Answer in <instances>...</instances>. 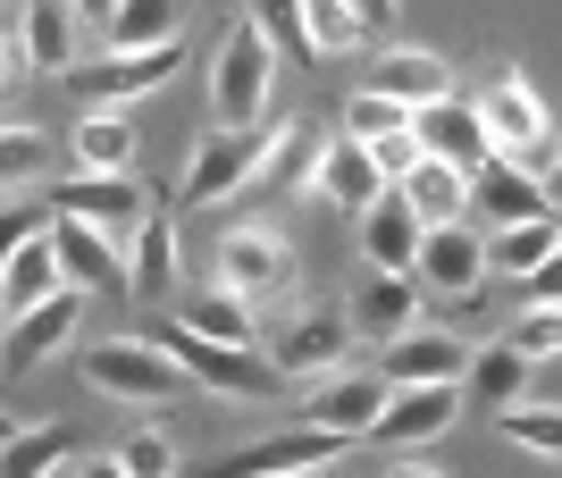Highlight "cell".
<instances>
[{
	"label": "cell",
	"mask_w": 562,
	"mask_h": 478,
	"mask_svg": "<svg viewBox=\"0 0 562 478\" xmlns=\"http://www.w3.org/2000/svg\"><path fill=\"white\" fill-rule=\"evenodd\" d=\"M68 9H76V25H110L117 0H68Z\"/></svg>",
	"instance_id": "43"
},
{
	"label": "cell",
	"mask_w": 562,
	"mask_h": 478,
	"mask_svg": "<svg viewBox=\"0 0 562 478\" xmlns=\"http://www.w3.org/2000/svg\"><path fill=\"white\" fill-rule=\"evenodd\" d=\"M294 286V243L278 227H227L218 236V294L235 303H278Z\"/></svg>",
	"instance_id": "7"
},
{
	"label": "cell",
	"mask_w": 562,
	"mask_h": 478,
	"mask_svg": "<svg viewBox=\"0 0 562 478\" xmlns=\"http://www.w3.org/2000/svg\"><path fill=\"white\" fill-rule=\"evenodd\" d=\"M345 311V328H352V344H395L403 328H420V286L412 277H395V269H361V286L336 303Z\"/></svg>",
	"instance_id": "12"
},
{
	"label": "cell",
	"mask_w": 562,
	"mask_h": 478,
	"mask_svg": "<svg viewBox=\"0 0 562 478\" xmlns=\"http://www.w3.org/2000/svg\"><path fill=\"white\" fill-rule=\"evenodd\" d=\"M311 151H319V126H311V118L260 126V160H252V185H244V193H303Z\"/></svg>",
	"instance_id": "23"
},
{
	"label": "cell",
	"mask_w": 562,
	"mask_h": 478,
	"mask_svg": "<svg viewBox=\"0 0 562 478\" xmlns=\"http://www.w3.org/2000/svg\"><path fill=\"white\" fill-rule=\"evenodd\" d=\"M76 478H126V470H117V462H110V454H93V462L76 454Z\"/></svg>",
	"instance_id": "45"
},
{
	"label": "cell",
	"mask_w": 562,
	"mask_h": 478,
	"mask_svg": "<svg viewBox=\"0 0 562 478\" xmlns=\"http://www.w3.org/2000/svg\"><path fill=\"white\" fill-rule=\"evenodd\" d=\"M59 294V261H50V243H43V227L9 252V269H0V328L18 311H34V303H50Z\"/></svg>",
	"instance_id": "28"
},
{
	"label": "cell",
	"mask_w": 562,
	"mask_h": 478,
	"mask_svg": "<svg viewBox=\"0 0 562 478\" xmlns=\"http://www.w3.org/2000/svg\"><path fill=\"white\" fill-rule=\"evenodd\" d=\"M177 261H186V252H177V218H168V210H151V218L135 227V236H126V294L160 303V294L177 286Z\"/></svg>",
	"instance_id": "25"
},
{
	"label": "cell",
	"mask_w": 562,
	"mask_h": 478,
	"mask_svg": "<svg viewBox=\"0 0 562 478\" xmlns=\"http://www.w3.org/2000/svg\"><path fill=\"white\" fill-rule=\"evenodd\" d=\"M85 311H93V294H76V286H59L50 303L18 311L9 328H0V369H9V378H34V369H50V361H59V353L76 344Z\"/></svg>",
	"instance_id": "6"
},
{
	"label": "cell",
	"mask_w": 562,
	"mask_h": 478,
	"mask_svg": "<svg viewBox=\"0 0 562 478\" xmlns=\"http://www.w3.org/2000/svg\"><path fill=\"white\" fill-rule=\"evenodd\" d=\"M395 126H412V110H395L386 93H352L345 101V144H378V135H395Z\"/></svg>",
	"instance_id": "38"
},
{
	"label": "cell",
	"mask_w": 562,
	"mask_h": 478,
	"mask_svg": "<svg viewBox=\"0 0 562 478\" xmlns=\"http://www.w3.org/2000/svg\"><path fill=\"white\" fill-rule=\"evenodd\" d=\"M177 59L186 50L168 43V50H110V59H76L68 68V93L76 110H135V101H151L177 76Z\"/></svg>",
	"instance_id": "5"
},
{
	"label": "cell",
	"mask_w": 562,
	"mask_h": 478,
	"mask_svg": "<svg viewBox=\"0 0 562 478\" xmlns=\"http://www.w3.org/2000/svg\"><path fill=\"white\" fill-rule=\"evenodd\" d=\"M462 335H446V328H403L395 344H378V378L386 386H437V378H462Z\"/></svg>",
	"instance_id": "18"
},
{
	"label": "cell",
	"mask_w": 562,
	"mask_h": 478,
	"mask_svg": "<svg viewBox=\"0 0 562 478\" xmlns=\"http://www.w3.org/2000/svg\"><path fill=\"white\" fill-rule=\"evenodd\" d=\"M177 328L186 335H211V344H260V319H252V303H235V294H193L186 311H177Z\"/></svg>",
	"instance_id": "33"
},
{
	"label": "cell",
	"mask_w": 562,
	"mask_h": 478,
	"mask_svg": "<svg viewBox=\"0 0 562 478\" xmlns=\"http://www.w3.org/2000/svg\"><path fill=\"white\" fill-rule=\"evenodd\" d=\"M244 18L269 34V50H303V0H244ZM311 59V50H303Z\"/></svg>",
	"instance_id": "39"
},
{
	"label": "cell",
	"mask_w": 562,
	"mask_h": 478,
	"mask_svg": "<svg viewBox=\"0 0 562 478\" xmlns=\"http://www.w3.org/2000/svg\"><path fill=\"white\" fill-rule=\"evenodd\" d=\"M9 436H18V420H9V411H0V445H9Z\"/></svg>",
	"instance_id": "48"
},
{
	"label": "cell",
	"mask_w": 562,
	"mask_h": 478,
	"mask_svg": "<svg viewBox=\"0 0 562 478\" xmlns=\"http://www.w3.org/2000/svg\"><path fill=\"white\" fill-rule=\"evenodd\" d=\"M0 478H76V436L59 429V420H43V429H25L0 445Z\"/></svg>",
	"instance_id": "29"
},
{
	"label": "cell",
	"mask_w": 562,
	"mask_h": 478,
	"mask_svg": "<svg viewBox=\"0 0 562 478\" xmlns=\"http://www.w3.org/2000/svg\"><path fill=\"white\" fill-rule=\"evenodd\" d=\"M260 353H269V369H278V378H328V369H345L352 328H345V311H328V303H303V311L285 319Z\"/></svg>",
	"instance_id": "11"
},
{
	"label": "cell",
	"mask_w": 562,
	"mask_h": 478,
	"mask_svg": "<svg viewBox=\"0 0 562 478\" xmlns=\"http://www.w3.org/2000/svg\"><path fill=\"white\" fill-rule=\"evenodd\" d=\"M361 151H370V168L386 177V185H403V177H412V160H420L412 126H395V135H378V144H361Z\"/></svg>",
	"instance_id": "40"
},
{
	"label": "cell",
	"mask_w": 562,
	"mask_h": 478,
	"mask_svg": "<svg viewBox=\"0 0 562 478\" xmlns=\"http://www.w3.org/2000/svg\"><path fill=\"white\" fill-rule=\"evenodd\" d=\"M76 378L93 386L101 403H126V411H160V403H177L193 386L186 369L168 361L160 335H101V344L76 353Z\"/></svg>",
	"instance_id": "2"
},
{
	"label": "cell",
	"mask_w": 562,
	"mask_h": 478,
	"mask_svg": "<svg viewBox=\"0 0 562 478\" xmlns=\"http://www.w3.org/2000/svg\"><path fill=\"white\" fill-rule=\"evenodd\" d=\"M177 25H186V0H117L101 34H110V50H168Z\"/></svg>",
	"instance_id": "31"
},
{
	"label": "cell",
	"mask_w": 562,
	"mask_h": 478,
	"mask_svg": "<svg viewBox=\"0 0 562 478\" xmlns=\"http://www.w3.org/2000/svg\"><path fill=\"white\" fill-rule=\"evenodd\" d=\"M336 454H345V436H328V429H311V420H303V429L269 436V445H244L218 478H311V470H328Z\"/></svg>",
	"instance_id": "17"
},
{
	"label": "cell",
	"mask_w": 562,
	"mask_h": 478,
	"mask_svg": "<svg viewBox=\"0 0 562 478\" xmlns=\"http://www.w3.org/2000/svg\"><path fill=\"white\" fill-rule=\"evenodd\" d=\"M110 462H117L126 478H177V436H168V429H135Z\"/></svg>",
	"instance_id": "37"
},
{
	"label": "cell",
	"mask_w": 562,
	"mask_h": 478,
	"mask_svg": "<svg viewBox=\"0 0 562 478\" xmlns=\"http://www.w3.org/2000/svg\"><path fill=\"white\" fill-rule=\"evenodd\" d=\"M0 9H9V0H0Z\"/></svg>",
	"instance_id": "49"
},
{
	"label": "cell",
	"mask_w": 562,
	"mask_h": 478,
	"mask_svg": "<svg viewBox=\"0 0 562 478\" xmlns=\"http://www.w3.org/2000/svg\"><path fill=\"white\" fill-rule=\"evenodd\" d=\"M76 9L68 0H25V25H18V68L34 76H68L76 68Z\"/></svg>",
	"instance_id": "24"
},
{
	"label": "cell",
	"mask_w": 562,
	"mask_h": 478,
	"mask_svg": "<svg viewBox=\"0 0 562 478\" xmlns=\"http://www.w3.org/2000/svg\"><path fill=\"white\" fill-rule=\"evenodd\" d=\"M412 286H420V303H462L487 286V252H479V236H470V218H453V227H420V252H412Z\"/></svg>",
	"instance_id": "9"
},
{
	"label": "cell",
	"mask_w": 562,
	"mask_h": 478,
	"mask_svg": "<svg viewBox=\"0 0 562 478\" xmlns=\"http://www.w3.org/2000/svg\"><path fill=\"white\" fill-rule=\"evenodd\" d=\"M352 227H361V269H395V277H412L420 218L403 210V193H395V185L378 193V202H361V210H352Z\"/></svg>",
	"instance_id": "21"
},
{
	"label": "cell",
	"mask_w": 562,
	"mask_h": 478,
	"mask_svg": "<svg viewBox=\"0 0 562 478\" xmlns=\"http://www.w3.org/2000/svg\"><path fill=\"white\" fill-rule=\"evenodd\" d=\"M303 193H311V202H328V210H361V202H378V193H386V177L370 168V151H361V144H345V135H336V144L311 151Z\"/></svg>",
	"instance_id": "20"
},
{
	"label": "cell",
	"mask_w": 562,
	"mask_h": 478,
	"mask_svg": "<svg viewBox=\"0 0 562 478\" xmlns=\"http://www.w3.org/2000/svg\"><path fill=\"white\" fill-rule=\"evenodd\" d=\"M462 395H479V403H520V395H529V361H520L513 344H479V353L462 361Z\"/></svg>",
	"instance_id": "34"
},
{
	"label": "cell",
	"mask_w": 562,
	"mask_h": 478,
	"mask_svg": "<svg viewBox=\"0 0 562 478\" xmlns=\"http://www.w3.org/2000/svg\"><path fill=\"white\" fill-rule=\"evenodd\" d=\"M50 210H59V218H85V227H101V236L126 252V236H135V227L160 210V202H151V185L126 168V177H68V185H50Z\"/></svg>",
	"instance_id": "8"
},
{
	"label": "cell",
	"mask_w": 562,
	"mask_h": 478,
	"mask_svg": "<svg viewBox=\"0 0 562 478\" xmlns=\"http://www.w3.org/2000/svg\"><path fill=\"white\" fill-rule=\"evenodd\" d=\"M252 160H260V126H211L202 144L186 151V202L193 210H218V202H235V193L252 185Z\"/></svg>",
	"instance_id": "10"
},
{
	"label": "cell",
	"mask_w": 562,
	"mask_h": 478,
	"mask_svg": "<svg viewBox=\"0 0 562 478\" xmlns=\"http://www.w3.org/2000/svg\"><path fill=\"white\" fill-rule=\"evenodd\" d=\"M470 118H479V135H487V160L520 168V177H554V118H546L538 84L513 68V59H487L479 68V93H470Z\"/></svg>",
	"instance_id": "1"
},
{
	"label": "cell",
	"mask_w": 562,
	"mask_h": 478,
	"mask_svg": "<svg viewBox=\"0 0 562 478\" xmlns=\"http://www.w3.org/2000/svg\"><path fill=\"white\" fill-rule=\"evenodd\" d=\"M554 243H562V227H554V210H546V218H520V227L479 236V252H487V277H529V269L554 261Z\"/></svg>",
	"instance_id": "30"
},
{
	"label": "cell",
	"mask_w": 562,
	"mask_h": 478,
	"mask_svg": "<svg viewBox=\"0 0 562 478\" xmlns=\"http://www.w3.org/2000/svg\"><path fill=\"white\" fill-rule=\"evenodd\" d=\"M370 43V25L352 0H303V50L311 59H352V50Z\"/></svg>",
	"instance_id": "32"
},
{
	"label": "cell",
	"mask_w": 562,
	"mask_h": 478,
	"mask_svg": "<svg viewBox=\"0 0 562 478\" xmlns=\"http://www.w3.org/2000/svg\"><path fill=\"white\" fill-rule=\"evenodd\" d=\"M378 478H446V470H428V462H386Z\"/></svg>",
	"instance_id": "46"
},
{
	"label": "cell",
	"mask_w": 562,
	"mask_h": 478,
	"mask_svg": "<svg viewBox=\"0 0 562 478\" xmlns=\"http://www.w3.org/2000/svg\"><path fill=\"white\" fill-rule=\"evenodd\" d=\"M160 344H168V361H177L193 386H211V395H227V403H269V395H285V378L269 369L260 344H211V335H186V328H168Z\"/></svg>",
	"instance_id": "4"
},
{
	"label": "cell",
	"mask_w": 562,
	"mask_h": 478,
	"mask_svg": "<svg viewBox=\"0 0 562 478\" xmlns=\"http://www.w3.org/2000/svg\"><path fill=\"white\" fill-rule=\"evenodd\" d=\"M68 151H76L85 177H126V168H135V126H126V110H85Z\"/></svg>",
	"instance_id": "27"
},
{
	"label": "cell",
	"mask_w": 562,
	"mask_h": 478,
	"mask_svg": "<svg viewBox=\"0 0 562 478\" xmlns=\"http://www.w3.org/2000/svg\"><path fill=\"white\" fill-rule=\"evenodd\" d=\"M403 210L420 218V227H453V218H470V177L446 160H412V177H403Z\"/></svg>",
	"instance_id": "26"
},
{
	"label": "cell",
	"mask_w": 562,
	"mask_h": 478,
	"mask_svg": "<svg viewBox=\"0 0 562 478\" xmlns=\"http://www.w3.org/2000/svg\"><path fill=\"white\" fill-rule=\"evenodd\" d=\"M352 9H361V25H370V34H378V25H386V9H395V0H352Z\"/></svg>",
	"instance_id": "47"
},
{
	"label": "cell",
	"mask_w": 562,
	"mask_h": 478,
	"mask_svg": "<svg viewBox=\"0 0 562 478\" xmlns=\"http://www.w3.org/2000/svg\"><path fill=\"white\" fill-rule=\"evenodd\" d=\"M59 168V144L43 126H0V193H34Z\"/></svg>",
	"instance_id": "35"
},
{
	"label": "cell",
	"mask_w": 562,
	"mask_h": 478,
	"mask_svg": "<svg viewBox=\"0 0 562 478\" xmlns=\"http://www.w3.org/2000/svg\"><path fill=\"white\" fill-rule=\"evenodd\" d=\"M269 93H278V50H269V34L252 18H235L227 43H218V68H211V118L218 126H260Z\"/></svg>",
	"instance_id": "3"
},
{
	"label": "cell",
	"mask_w": 562,
	"mask_h": 478,
	"mask_svg": "<svg viewBox=\"0 0 562 478\" xmlns=\"http://www.w3.org/2000/svg\"><path fill=\"white\" fill-rule=\"evenodd\" d=\"M18 84V34H0V93Z\"/></svg>",
	"instance_id": "44"
},
{
	"label": "cell",
	"mask_w": 562,
	"mask_h": 478,
	"mask_svg": "<svg viewBox=\"0 0 562 478\" xmlns=\"http://www.w3.org/2000/svg\"><path fill=\"white\" fill-rule=\"evenodd\" d=\"M470 210L487 218V227H520V218H546V210H554V193H546L538 177L504 168V160H479V168H470Z\"/></svg>",
	"instance_id": "22"
},
{
	"label": "cell",
	"mask_w": 562,
	"mask_h": 478,
	"mask_svg": "<svg viewBox=\"0 0 562 478\" xmlns=\"http://www.w3.org/2000/svg\"><path fill=\"white\" fill-rule=\"evenodd\" d=\"M412 144H420V160H446V168H462V177L487 160V135H479V118H470L462 93L420 101V110H412Z\"/></svg>",
	"instance_id": "19"
},
{
	"label": "cell",
	"mask_w": 562,
	"mask_h": 478,
	"mask_svg": "<svg viewBox=\"0 0 562 478\" xmlns=\"http://www.w3.org/2000/svg\"><path fill=\"white\" fill-rule=\"evenodd\" d=\"M462 420V378H437V386H395L386 411L370 420V445H437V436Z\"/></svg>",
	"instance_id": "13"
},
{
	"label": "cell",
	"mask_w": 562,
	"mask_h": 478,
	"mask_svg": "<svg viewBox=\"0 0 562 478\" xmlns=\"http://www.w3.org/2000/svg\"><path fill=\"white\" fill-rule=\"evenodd\" d=\"M386 395H395V386L378 378V369H328V378H311L303 420H311V429H328V436H345V445H361L370 420L386 411Z\"/></svg>",
	"instance_id": "15"
},
{
	"label": "cell",
	"mask_w": 562,
	"mask_h": 478,
	"mask_svg": "<svg viewBox=\"0 0 562 478\" xmlns=\"http://www.w3.org/2000/svg\"><path fill=\"white\" fill-rule=\"evenodd\" d=\"M34 227H43V210H34L25 193H0V269H9V252H18Z\"/></svg>",
	"instance_id": "42"
},
{
	"label": "cell",
	"mask_w": 562,
	"mask_h": 478,
	"mask_svg": "<svg viewBox=\"0 0 562 478\" xmlns=\"http://www.w3.org/2000/svg\"><path fill=\"white\" fill-rule=\"evenodd\" d=\"M504 344H513L520 361H554V344H562V319H554V311H529L513 335H504Z\"/></svg>",
	"instance_id": "41"
},
{
	"label": "cell",
	"mask_w": 562,
	"mask_h": 478,
	"mask_svg": "<svg viewBox=\"0 0 562 478\" xmlns=\"http://www.w3.org/2000/svg\"><path fill=\"white\" fill-rule=\"evenodd\" d=\"M495 429L513 436L520 454H538V462H554V454H562V445H554V436H562L554 403H529V395H520V403H495Z\"/></svg>",
	"instance_id": "36"
},
{
	"label": "cell",
	"mask_w": 562,
	"mask_h": 478,
	"mask_svg": "<svg viewBox=\"0 0 562 478\" xmlns=\"http://www.w3.org/2000/svg\"><path fill=\"white\" fill-rule=\"evenodd\" d=\"M43 243H50V261H59V286L76 294H117L126 286V252H117L101 227H85V218H43Z\"/></svg>",
	"instance_id": "14"
},
{
	"label": "cell",
	"mask_w": 562,
	"mask_h": 478,
	"mask_svg": "<svg viewBox=\"0 0 562 478\" xmlns=\"http://www.w3.org/2000/svg\"><path fill=\"white\" fill-rule=\"evenodd\" d=\"M361 93H386L395 110H420V101L453 93V68H446V50H428V43H378Z\"/></svg>",
	"instance_id": "16"
}]
</instances>
